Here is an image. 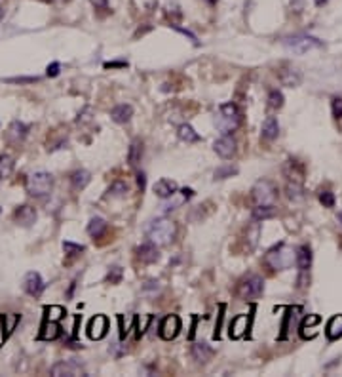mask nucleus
<instances>
[{
    "mask_svg": "<svg viewBox=\"0 0 342 377\" xmlns=\"http://www.w3.org/2000/svg\"><path fill=\"white\" fill-rule=\"evenodd\" d=\"M44 313H46V320H52V322H57L61 320L65 316V309L61 305H50V307H44Z\"/></svg>",
    "mask_w": 342,
    "mask_h": 377,
    "instance_id": "obj_35",
    "label": "nucleus"
},
{
    "mask_svg": "<svg viewBox=\"0 0 342 377\" xmlns=\"http://www.w3.org/2000/svg\"><path fill=\"white\" fill-rule=\"evenodd\" d=\"M205 2H207L209 6H213V4H217V0H205Z\"/></svg>",
    "mask_w": 342,
    "mask_h": 377,
    "instance_id": "obj_54",
    "label": "nucleus"
},
{
    "mask_svg": "<svg viewBox=\"0 0 342 377\" xmlns=\"http://www.w3.org/2000/svg\"><path fill=\"white\" fill-rule=\"evenodd\" d=\"M263 291H265V280H263V276L247 275L238 282L236 295H238L241 301H253V299L261 297Z\"/></svg>",
    "mask_w": 342,
    "mask_h": 377,
    "instance_id": "obj_4",
    "label": "nucleus"
},
{
    "mask_svg": "<svg viewBox=\"0 0 342 377\" xmlns=\"http://www.w3.org/2000/svg\"><path fill=\"white\" fill-rule=\"evenodd\" d=\"M175 223L167 217H156L150 219L145 227V235H147L148 242L156 244V246H167L175 240Z\"/></svg>",
    "mask_w": 342,
    "mask_h": 377,
    "instance_id": "obj_1",
    "label": "nucleus"
},
{
    "mask_svg": "<svg viewBox=\"0 0 342 377\" xmlns=\"http://www.w3.org/2000/svg\"><path fill=\"white\" fill-rule=\"evenodd\" d=\"M63 250H65V253H67L69 257H76V255H80V253L84 251V246L67 240V242H63Z\"/></svg>",
    "mask_w": 342,
    "mask_h": 377,
    "instance_id": "obj_41",
    "label": "nucleus"
},
{
    "mask_svg": "<svg viewBox=\"0 0 342 377\" xmlns=\"http://www.w3.org/2000/svg\"><path fill=\"white\" fill-rule=\"evenodd\" d=\"M179 191V187H177V183L171 179H160L154 183V195L158 198H169L171 195H175Z\"/></svg>",
    "mask_w": 342,
    "mask_h": 377,
    "instance_id": "obj_21",
    "label": "nucleus"
},
{
    "mask_svg": "<svg viewBox=\"0 0 342 377\" xmlns=\"http://www.w3.org/2000/svg\"><path fill=\"white\" fill-rule=\"evenodd\" d=\"M0 320H2V341H4V339H8L10 335L14 333V330H16L19 320H21V314H17V313L2 314Z\"/></svg>",
    "mask_w": 342,
    "mask_h": 377,
    "instance_id": "obj_20",
    "label": "nucleus"
},
{
    "mask_svg": "<svg viewBox=\"0 0 342 377\" xmlns=\"http://www.w3.org/2000/svg\"><path fill=\"white\" fill-rule=\"evenodd\" d=\"M90 181H92V175H90V172H86V170H76V172H72V175H70V183H72L74 191L86 188Z\"/></svg>",
    "mask_w": 342,
    "mask_h": 377,
    "instance_id": "obj_30",
    "label": "nucleus"
},
{
    "mask_svg": "<svg viewBox=\"0 0 342 377\" xmlns=\"http://www.w3.org/2000/svg\"><path fill=\"white\" fill-rule=\"evenodd\" d=\"M314 2H316V4H318V6H321V4H325L327 0H314Z\"/></svg>",
    "mask_w": 342,
    "mask_h": 377,
    "instance_id": "obj_53",
    "label": "nucleus"
},
{
    "mask_svg": "<svg viewBox=\"0 0 342 377\" xmlns=\"http://www.w3.org/2000/svg\"><path fill=\"white\" fill-rule=\"evenodd\" d=\"M44 280H42V276L36 273V271H31V273H27L23 278V290L25 293H29L31 297H40L42 295V291H44Z\"/></svg>",
    "mask_w": 342,
    "mask_h": 377,
    "instance_id": "obj_11",
    "label": "nucleus"
},
{
    "mask_svg": "<svg viewBox=\"0 0 342 377\" xmlns=\"http://www.w3.org/2000/svg\"><path fill=\"white\" fill-rule=\"evenodd\" d=\"M225 309L226 305H219V320L217 326H215V339L221 337V324H223V316H225Z\"/></svg>",
    "mask_w": 342,
    "mask_h": 377,
    "instance_id": "obj_48",
    "label": "nucleus"
},
{
    "mask_svg": "<svg viewBox=\"0 0 342 377\" xmlns=\"http://www.w3.org/2000/svg\"><path fill=\"white\" fill-rule=\"evenodd\" d=\"M327 339L334 341V339L342 337V314H334L333 318L327 322Z\"/></svg>",
    "mask_w": 342,
    "mask_h": 377,
    "instance_id": "obj_27",
    "label": "nucleus"
},
{
    "mask_svg": "<svg viewBox=\"0 0 342 377\" xmlns=\"http://www.w3.org/2000/svg\"><path fill=\"white\" fill-rule=\"evenodd\" d=\"M268 107L272 110H278L283 107V94H281L280 90H272L268 94Z\"/></svg>",
    "mask_w": 342,
    "mask_h": 377,
    "instance_id": "obj_37",
    "label": "nucleus"
},
{
    "mask_svg": "<svg viewBox=\"0 0 342 377\" xmlns=\"http://www.w3.org/2000/svg\"><path fill=\"white\" fill-rule=\"evenodd\" d=\"M331 110H333V117L336 120H342V99L340 97H334L331 101Z\"/></svg>",
    "mask_w": 342,
    "mask_h": 377,
    "instance_id": "obj_46",
    "label": "nucleus"
},
{
    "mask_svg": "<svg viewBox=\"0 0 342 377\" xmlns=\"http://www.w3.org/2000/svg\"><path fill=\"white\" fill-rule=\"evenodd\" d=\"M301 307H289L287 309V314H285V320H283V324H281V335L280 339L283 341V339L287 337V331L291 330V324L295 326L296 320H298V314H301Z\"/></svg>",
    "mask_w": 342,
    "mask_h": 377,
    "instance_id": "obj_26",
    "label": "nucleus"
},
{
    "mask_svg": "<svg viewBox=\"0 0 342 377\" xmlns=\"http://www.w3.org/2000/svg\"><path fill=\"white\" fill-rule=\"evenodd\" d=\"M122 267H118V265H114V267L109 269V273H107V282L110 284H120V280H122Z\"/></svg>",
    "mask_w": 342,
    "mask_h": 377,
    "instance_id": "obj_43",
    "label": "nucleus"
},
{
    "mask_svg": "<svg viewBox=\"0 0 342 377\" xmlns=\"http://www.w3.org/2000/svg\"><path fill=\"white\" fill-rule=\"evenodd\" d=\"M287 197L291 198V200H298V198H303V183H293V181H289L287 183Z\"/></svg>",
    "mask_w": 342,
    "mask_h": 377,
    "instance_id": "obj_40",
    "label": "nucleus"
},
{
    "mask_svg": "<svg viewBox=\"0 0 342 377\" xmlns=\"http://www.w3.org/2000/svg\"><path fill=\"white\" fill-rule=\"evenodd\" d=\"M247 328H249V316L247 314H238L232 322H230L228 333H230V337L232 339H240L241 335L247 331Z\"/></svg>",
    "mask_w": 342,
    "mask_h": 377,
    "instance_id": "obj_22",
    "label": "nucleus"
},
{
    "mask_svg": "<svg viewBox=\"0 0 342 377\" xmlns=\"http://www.w3.org/2000/svg\"><path fill=\"white\" fill-rule=\"evenodd\" d=\"M107 330H109V320L103 314H95L94 318L90 320V324H88V335L92 339H95V341L105 337Z\"/></svg>",
    "mask_w": 342,
    "mask_h": 377,
    "instance_id": "obj_13",
    "label": "nucleus"
},
{
    "mask_svg": "<svg viewBox=\"0 0 342 377\" xmlns=\"http://www.w3.org/2000/svg\"><path fill=\"white\" fill-rule=\"evenodd\" d=\"M319 202L323 204V208H334V195L331 191H321L319 193Z\"/></svg>",
    "mask_w": 342,
    "mask_h": 377,
    "instance_id": "obj_44",
    "label": "nucleus"
},
{
    "mask_svg": "<svg viewBox=\"0 0 342 377\" xmlns=\"http://www.w3.org/2000/svg\"><path fill=\"white\" fill-rule=\"evenodd\" d=\"M127 63L125 61H109L105 63V69H125Z\"/></svg>",
    "mask_w": 342,
    "mask_h": 377,
    "instance_id": "obj_50",
    "label": "nucleus"
},
{
    "mask_svg": "<svg viewBox=\"0 0 342 377\" xmlns=\"http://www.w3.org/2000/svg\"><path fill=\"white\" fill-rule=\"evenodd\" d=\"M278 79H280L283 86L296 88L301 86V82H303V74H301V71H296L295 67H283V69L278 71Z\"/></svg>",
    "mask_w": 342,
    "mask_h": 377,
    "instance_id": "obj_17",
    "label": "nucleus"
},
{
    "mask_svg": "<svg viewBox=\"0 0 342 377\" xmlns=\"http://www.w3.org/2000/svg\"><path fill=\"white\" fill-rule=\"evenodd\" d=\"M274 213H276L274 206H256L255 210H253V219L265 221L268 217H274Z\"/></svg>",
    "mask_w": 342,
    "mask_h": 377,
    "instance_id": "obj_36",
    "label": "nucleus"
},
{
    "mask_svg": "<svg viewBox=\"0 0 342 377\" xmlns=\"http://www.w3.org/2000/svg\"><path fill=\"white\" fill-rule=\"evenodd\" d=\"M215 124L221 130V134H232L234 130L241 124V110L236 103H223L219 107V117L215 118Z\"/></svg>",
    "mask_w": 342,
    "mask_h": 377,
    "instance_id": "obj_3",
    "label": "nucleus"
},
{
    "mask_svg": "<svg viewBox=\"0 0 342 377\" xmlns=\"http://www.w3.org/2000/svg\"><path fill=\"white\" fill-rule=\"evenodd\" d=\"M4 82H8V84H34V82H38V77H16V79H6Z\"/></svg>",
    "mask_w": 342,
    "mask_h": 377,
    "instance_id": "obj_45",
    "label": "nucleus"
},
{
    "mask_svg": "<svg viewBox=\"0 0 342 377\" xmlns=\"http://www.w3.org/2000/svg\"><path fill=\"white\" fill-rule=\"evenodd\" d=\"M171 27H173V29H175V31L183 32V34H185V36H188V39L192 40V44H196V46H198V36H196L194 32H190V31H188V29H183V27H177V25H171Z\"/></svg>",
    "mask_w": 342,
    "mask_h": 377,
    "instance_id": "obj_49",
    "label": "nucleus"
},
{
    "mask_svg": "<svg viewBox=\"0 0 342 377\" xmlns=\"http://www.w3.org/2000/svg\"><path fill=\"white\" fill-rule=\"evenodd\" d=\"M213 149H215V153H217L221 158H232L234 155H236V141H234V137H230V135H223V137H219L217 141L213 143Z\"/></svg>",
    "mask_w": 342,
    "mask_h": 377,
    "instance_id": "obj_16",
    "label": "nucleus"
},
{
    "mask_svg": "<svg viewBox=\"0 0 342 377\" xmlns=\"http://www.w3.org/2000/svg\"><path fill=\"white\" fill-rule=\"evenodd\" d=\"M36 217H38V213L34 210V206H31V204L19 206L16 212H14V219H16V223L17 225H21V227H31L32 223L36 221Z\"/></svg>",
    "mask_w": 342,
    "mask_h": 377,
    "instance_id": "obj_14",
    "label": "nucleus"
},
{
    "mask_svg": "<svg viewBox=\"0 0 342 377\" xmlns=\"http://www.w3.org/2000/svg\"><path fill=\"white\" fill-rule=\"evenodd\" d=\"M319 320H321V318H319L318 314H308V316L304 318V322L301 324V335H304L306 330H312L316 324H319Z\"/></svg>",
    "mask_w": 342,
    "mask_h": 377,
    "instance_id": "obj_42",
    "label": "nucleus"
},
{
    "mask_svg": "<svg viewBox=\"0 0 342 377\" xmlns=\"http://www.w3.org/2000/svg\"><path fill=\"white\" fill-rule=\"evenodd\" d=\"M283 46L287 48L289 52H293L296 55L308 54L312 50H318V48L323 46V42L316 36H310V34H295V36H287L283 40Z\"/></svg>",
    "mask_w": 342,
    "mask_h": 377,
    "instance_id": "obj_7",
    "label": "nucleus"
},
{
    "mask_svg": "<svg viewBox=\"0 0 342 377\" xmlns=\"http://www.w3.org/2000/svg\"><path fill=\"white\" fill-rule=\"evenodd\" d=\"M295 255L296 250H293L291 246L281 242L278 246H274L272 250H268V253L265 255V263L272 271H287V269L293 267Z\"/></svg>",
    "mask_w": 342,
    "mask_h": 377,
    "instance_id": "obj_2",
    "label": "nucleus"
},
{
    "mask_svg": "<svg viewBox=\"0 0 342 377\" xmlns=\"http://www.w3.org/2000/svg\"><path fill=\"white\" fill-rule=\"evenodd\" d=\"M259 235H261V223L253 219V225L247 227V231H245V248H247V251L255 250L256 242H259Z\"/></svg>",
    "mask_w": 342,
    "mask_h": 377,
    "instance_id": "obj_29",
    "label": "nucleus"
},
{
    "mask_svg": "<svg viewBox=\"0 0 342 377\" xmlns=\"http://www.w3.org/2000/svg\"><path fill=\"white\" fill-rule=\"evenodd\" d=\"M177 135H179L181 141H185V143H198L202 139L200 134H196L194 128L190 124H181L179 130H177Z\"/></svg>",
    "mask_w": 342,
    "mask_h": 377,
    "instance_id": "obj_33",
    "label": "nucleus"
},
{
    "mask_svg": "<svg viewBox=\"0 0 342 377\" xmlns=\"http://www.w3.org/2000/svg\"><path fill=\"white\" fill-rule=\"evenodd\" d=\"M338 221H340V225H342V210L338 212Z\"/></svg>",
    "mask_w": 342,
    "mask_h": 377,
    "instance_id": "obj_55",
    "label": "nucleus"
},
{
    "mask_svg": "<svg viewBox=\"0 0 342 377\" xmlns=\"http://www.w3.org/2000/svg\"><path fill=\"white\" fill-rule=\"evenodd\" d=\"M125 193H127V183H124V181H116V183H112L109 188L110 198H122V197H125Z\"/></svg>",
    "mask_w": 342,
    "mask_h": 377,
    "instance_id": "obj_38",
    "label": "nucleus"
},
{
    "mask_svg": "<svg viewBox=\"0 0 342 377\" xmlns=\"http://www.w3.org/2000/svg\"><path fill=\"white\" fill-rule=\"evenodd\" d=\"M238 173V168L232 164H228V166H221V168H217L215 170V179H226V177H232V175H236Z\"/></svg>",
    "mask_w": 342,
    "mask_h": 377,
    "instance_id": "obj_39",
    "label": "nucleus"
},
{
    "mask_svg": "<svg viewBox=\"0 0 342 377\" xmlns=\"http://www.w3.org/2000/svg\"><path fill=\"white\" fill-rule=\"evenodd\" d=\"M14 166H16V162H14L12 155H8V153L0 155V179H8L14 173Z\"/></svg>",
    "mask_w": 342,
    "mask_h": 377,
    "instance_id": "obj_32",
    "label": "nucleus"
},
{
    "mask_svg": "<svg viewBox=\"0 0 342 377\" xmlns=\"http://www.w3.org/2000/svg\"><path fill=\"white\" fill-rule=\"evenodd\" d=\"M132 117H133V107L132 105H127V103L116 105L114 109L110 110V118H112L114 122H118V124H125V122H130Z\"/></svg>",
    "mask_w": 342,
    "mask_h": 377,
    "instance_id": "obj_24",
    "label": "nucleus"
},
{
    "mask_svg": "<svg viewBox=\"0 0 342 377\" xmlns=\"http://www.w3.org/2000/svg\"><path fill=\"white\" fill-rule=\"evenodd\" d=\"M105 231H107V221L103 219V217H92L90 219V223H88V235L92 236L94 240L103 236Z\"/></svg>",
    "mask_w": 342,
    "mask_h": 377,
    "instance_id": "obj_31",
    "label": "nucleus"
},
{
    "mask_svg": "<svg viewBox=\"0 0 342 377\" xmlns=\"http://www.w3.org/2000/svg\"><path fill=\"white\" fill-rule=\"evenodd\" d=\"M94 4V8L97 10H107L109 8V0H90Z\"/></svg>",
    "mask_w": 342,
    "mask_h": 377,
    "instance_id": "obj_51",
    "label": "nucleus"
},
{
    "mask_svg": "<svg viewBox=\"0 0 342 377\" xmlns=\"http://www.w3.org/2000/svg\"><path fill=\"white\" fill-rule=\"evenodd\" d=\"M50 373L54 377H84L86 371L78 362H57L52 366Z\"/></svg>",
    "mask_w": 342,
    "mask_h": 377,
    "instance_id": "obj_8",
    "label": "nucleus"
},
{
    "mask_svg": "<svg viewBox=\"0 0 342 377\" xmlns=\"http://www.w3.org/2000/svg\"><path fill=\"white\" fill-rule=\"evenodd\" d=\"M295 263H296V267L301 269V273H306V271L312 267V250H310V246H301V248L296 250Z\"/></svg>",
    "mask_w": 342,
    "mask_h": 377,
    "instance_id": "obj_25",
    "label": "nucleus"
},
{
    "mask_svg": "<svg viewBox=\"0 0 342 377\" xmlns=\"http://www.w3.org/2000/svg\"><path fill=\"white\" fill-rule=\"evenodd\" d=\"M59 72H61V63H50L48 65V69H46V74L50 77V79H55V77H59Z\"/></svg>",
    "mask_w": 342,
    "mask_h": 377,
    "instance_id": "obj_47",
    "label": "nucleus"
},
{
    "mask_svg": "<svg viewBox=\"0 0 342 377\" xmlns=\"http://www.w3.org/2000/svg\"><path fill=\"white\" fill-rule=\"evenodd\" d=\"M263 137H265L266 141H272V139H276L278 137V134H280V124H278V118L276 117H268L265 120V124H263Z\"/></svg>",
    "mask_w": 342,
    "mask_h": 377,
    "instance_id": "obj_28",
    "label": "nucleus"
},
{
    "mask_svg": "<svg viewBox=\"0 0 342 377\" xmlns=\"http://www.w3.org/2000/svg\"><path fill=\"white\" fill-rule=\"evenodd\" d=\"M143 158V141L141 139H133L132 145H130V150H127V162L132 166H137Z\"/></svg>",
    "mask_w": 342,
    "mask_h": 377,
    "instance_id": "obj_34",
    "label": "nucleus"
},
{
    "mask_svg": "<svg viewBox=\"0 0 342 377\" xmlns=\"http://www.w3.org/2000/svg\"><path fill=\"white\" fill-rule=\"evenodd\" d=\"M251 200L255 206H274L278 200V187L268 179L256 181L251 188Z\"/></svg>",
    "mask_w": 342,
    "mask_h": 377,
    "instance_id": "obj_5",
    "label": "nucleus"
},
{
    "mask_svg": "<svg viewBox=\"0 0 342 377\" xmlns=\"http://www.w3.org/2000/svg\"><path fill=\"white\" fill-rule=\"evenodd\" d=\"M27 134H29V126L19 122V120H14L8 126V130H6V141L10 145H14V147H17V145H21L25 141Z\"/></svg>",
    "mask_w": 342,
    "mask_h": 377,
    "instance_id": "obj_12",
    "label": "nucleus"
},
{
    "mask_svg": "<svg viewBox=\"0 0 342 377\" xmlns=\"http://www.w3.org/2000/svg\"><path fill=\"white\" fill-rule=\"evenodd\" d=\"M61 333V328L57 322H52V320H44L42 328H40L38 333V341H55Z\"/></svg>",
    "mask_w": 342,
    "mask_h": 377,
    "instance_id": "obj_23",
    "label": "nucleus"
},
{
    "mask_svg": "<svg viewBox=\"0 0 342 377\" xmlns=\"http://www.w3.org/2000/svg\"><path fill=\"white\" fill-rule=\"evenodd\" d=\"M194 197V191L192 188H181V191H177L175 195H171L169 198H163V202H162V208L163 212H171V210H177L179 206H183L187 200H190V198Z\"/></svg>",
    "mask_w": 342,
    "mask_h": 377,
    "instance_id": "obj_10",
    "label": "nucleus"
},
{
    "mask_svg": "<svg viewBox=\"0 0 342 377\" xmlns=\"http://www.w3.org/2000/svg\"><path fill=\"white\" fill-rule=\"evenodd\" d=\"M190 356L198 364H207L213 358V349L207 343H194L190 349Z\"/></svg>",
    "mask_w": 342,
    "mask_h": 377,
    "instance_id": "obj_19",
    "label": "nucleus"
},
{
    "mask_svg": "<svg viewBox=\"0 0 342 377\" xmlns=\"http://www.w3.org/2000/svg\"><path fill=\"white\" fill-rule=\"evenodd\" d=\"M135 255L141 263L145 265H150V263H156L160 259V251H158V246L152 242H147V244H141L139 248L135 250Z\"/></svg>",
    "mask_w": 342,
    "mask_h": 377,
    "instance_id": "obj_15",
    "label": "nucleus"
},
{
    "mask_svg": "<svg viewBox=\"0 0 342 377\" xmlns=\"http://www.w3.org/2000/svg\"><path fill=\"white\" fill-rule=\"evenodd\" d=\"M137 185H139L141 193L145 191V185H147V177H145V173L143 172H137Z\"/></svg>",
    "mask_w": 342,
    "mask_h": 377,
    "instance_id": "obj_52",
    "label": "nucleus"
},
{
    "mask_svg": "<svg viewBox=\"0 0 342 377\" xmlns=\"http://www.w3.org/2000/svg\"><path fill=\"white\" fill-rule=\"evenodd\" d=\"M181 331V318L177 314H167L160 324V337L165 341H171L179 335Z\"/></svg>",
    "mask_w": 342,
    "mask_h": 377,
    "instance_id": "obj_9",
    "label": "nucleus"
},
{
    "mask_svg": "<svg viewBox=\"0 0 342 377\" xmlns=\"http://www.w3.org/2000/svg\"><path fill=\"white\" fill-rule=\"evenodd\" d=\"M25 187H27V193L31 197L42 198L52 193V188H54V177H52V173L48 172H34L32 175L27 177Z\"/></svg>",
    "mask_w": 342,
    "mask_h": 377,
    "instance_id": "obj_6",
    "label": "nucleus"
},
{
    "mask_svg": "<svg viewBox=\"0 0 342 377\" xmlns=\"http://www.w3.org/2000/svg\"><path fill=\"white\" fill-rule=\"evenodd\" d=\"M283 173H285V177H287L289 181H293V183H303L304 181V166L301 164L298 160H295V158H289L287 162H285Z\"/></svg>",
    "mask_w": 342,
    "mask_h": 377,
    "instance_id": "obj_18",
    "label": "nucleus"
}]
</instances>
